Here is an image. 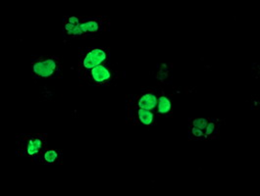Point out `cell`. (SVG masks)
Listing matches in <instances>:
<instances>
[{
	"label": "cell",
	"instance_id": "cell-4",
	"mask_svg": "<svg viewBox=\"0 0 260 196\" xmlns=\"http://www.w3.org/2000/svg\"><path fill=\"white\" fill-rule=\"evenodd\" d=\"M15 143L16 154L30 163H35L48 146V136L43 133L20 134L15 137Z\"/></svg>",
	"mask_w": 260,
	"mask_h": 196
},
{
	"label": "cell",
	"instance_id": "cell-2",
	"mask_svg": "<svg viewBox=\"0 0 260 196\" xmlns=\"http://www.w3.org/2000/svg\"><path fill=\"white\" fill-rule=\"evenodd\" d=\"M29 77L34 82H49L63 78V64L56 55H39L30 58Z\"/></svg>",
	"mask_w": 260,
	"mask_h": 196
},
{
	"label": "cell",
	"instance_id": "cell-8",
	"mask_svg": "<svg viewBox=\"0 0 260 196\" xmlns=\"http://www.w3.org/2000/svg\"><path fill=\"white\" fill-rule=\"evenodd\" d=\"M174 108L172 100L163 89L159 95L157 106L155 109L156 124L161 122L162 119H169L173 116Z\"/></svg>",
	"mask_w": 260,
	"mask_h": 196
},
{
	"label": "cell",
	"instance_id": "cell-5",
	"mask_svg": "<svg viewBox=\"0 0 260 196\" xmlns=\"http://www.w3.org/2000/svg\"><path fill=\"white\" fill-rule=\"evenodd\" d=\"M120 78V72L113 68L110 63L102 64L86 72L79 80L94 87H107L116 84Z\"/></svg>",
	"mask_w": 260,
	"mask_h": 196
},
{
	"label": "cell",
	"instance_id": "cell-3",
	"mask_svg": "<svg viewBox=\"0 0 260 196\" xmlns=\"http://www.w3.org/2000/svg\"><path fill=\"white\" fill-rule=\"evenodd\" d=\"M111 48L106 46H88L78 49L77 62L74 70L77 73L78 79L86 72L110 61Z\"/></svg>",
	"mask_w": 260,
	"mask_h": 196
},
{
	"label": "cell",
	"instance_id": "cell-7",
	"mask_svg": "<svg viewBox=\"0 0 260 196\" xmlns=\"http://www.w3.org/2000/svg\"><path fill=\"white\" fill-rule=\"evenodd\" d=\"M126 124L133 126H156L155 113L126 103Z\"/></svg>",
	"mask_w": 260,
	"mask_h": 196
},
{
	"label": "cell",
	"instance_id": "cell-9",
	"mask_svg": "<svg viewBox=\"0 0 260 196\" xmlns=\"http://www.w3.org/2000/svg\"><path fill=\"white\" fill-rule=\"evenodd\" d=\"M63 152L54 147L47 146L43 153L36 160V164L44 166H52V165H62L63 164Z\"/></svg>",
	"mask_w": 260,
	"mask_h": 196
},
{
	"label": "cell",
	"instance_id": "cell-11",
	"mask_svg": "<svg viewBox=\"0 0 260 196\" xmlns=\"http://www.w3.org/2000/svg\"><path fill=\"white\" fill-rule=\"evenodd\" d=\"M170 73H171V68H169L168 64L164 63L156 72L155 80L160 82L161 84H165V82L170 78Z\"/></svg>",
	"mask_w": 260,
	"mask_h": 196
},
{
	"label": "cell",
	"instance_id": "cell-10",
	"mask_svg": "<svg viewBox=\"0 0 260 196\" xmlns=\"http://www.w3.org/2000/svg\"><path fill=\"white\" fill-rule=\"evenodd\" d=\"M224 120H220L218 118H210L206 127L204 128V138L203 141L213 140L217 139L221 134L222 124Z\"/></svg>",
	"mask_w": 260,
	"mask_h": 196
},
{
	"label": "cell",
	"instance_id": "cell-12",
	"mask_svg": "<svg viewBox=\"0 0 260 196\" xmlns=\"http://www.w3.org/2000/svg\"><path fill=\"white\" fill-rule=\"evenodd\" d=\"M210 118H191L188 120V126H196L204 132V128L207 126Z\"/></svg>",
	"mask_w": 260,
	"mask_h": 196
},
{
	"label": "cell",
	"instance_id": "cell-1",
	"mask_svg": "<svg viewBox=\"0 0 260 196\" xmlns=\"http://www.w3.org/2000/svg\"><path fill=\"white\" fill-rule=\"evenodd\" d=\"M110 28L111 22L107 17L69 15L64 17L62 34L65 41L86 40L107 32L110 30Z\"/></svg>",
	"mask_w": 260,
	"mask_h": 196
},
{
	"label": "cell",
	"instance_id": "cell-6",
	"mask_svg": "<svg viewBox=\"0 0 260 196\" xmlns=\"http://www.w3.org/2000/svg\"><path fill=\"white\" fill-rule=\"evenodd\" d=\"M163 88H144L137 93H131L126 95V103L138 106L145 110L155 113L159 95Z\"/></svg>",
	"mask_w": 260,
	"mask_h": 196
}]
</instances>
